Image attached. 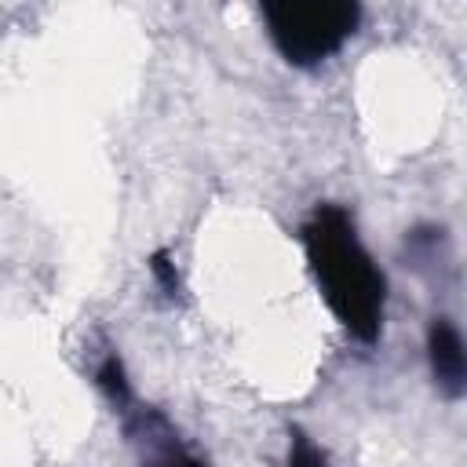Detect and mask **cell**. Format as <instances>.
<instances>
[{"instance_id":"cell-1","label":"cell","mask_w":467,"mask_h":467,"mask_svg":"<svg viewBox=\"0 0 467 467\" xmlns=\"http://www.w3.org/2000/svg\"><path fill=\"white\" fill-rule=\"evenodd\" d=\"M303 248L336 321L354 339L376 343L387 314V277L361 244L350 215L336 204H321L303 226Z\"/></svg>"},{"instance_id":"cell-2","label":"cell","mask_w":467,"mask_h":467,"mask_svg":"<svg viewBox=\"0 0 467 467\" xmlns=\"http://www.w3.org/2000/svg\"><path fill=\"white\" fill-rule=\"evenodd\" d=\"M263 22L285 62L317 66L354 36L361 22V7L350 0H310V4L277 0V4H263Z\"/></svg>"},{"instance_id":"cell-3","label":"cell","mask_w":467,"mask_h":467,"mask_svg":"<svg viewBox=\"0 0 467 467\" xmlns=\"http://www.w3.org/2000/svg\"><path fill=\"white\" fill-rule=\"evenodd\" d=\"M427 358H431V372L434 383L441 387L445 398H460L467 387V354H463V339L456 332V325L449 317H434L427 328Z\"/></svg>"},{"instance_id":"cell-4","label":"cell","mask_w":467,"mask_h":467,"mask_svg":"<svg viewBox=\"0 0 467 467\" xmlns=\"http://www.w3.org/2000/svg\"><path fill=\"white\" fill-rule=\"evenodd\" d=\"M95 383L102 387V394L113 401V405H131V387H128V376H124V361L117 354H106L95 368Z\"/></svg>"},{"instance_id":"cell-5","label":"cell","mask_w":467,"mask_h":467,"mask_svg":"<svg viewBox=\"0 0 467 467\" xmlns=\"http://www.w3.org/2000/svg\"><path fill=\"white\" fill-rule=\"evenodd\" d=\"M150 270H153V277H157V285L164 288V296H179L182 292V281H179V270H175V263H171V255L168 252H153L150 255Z\"/></svg>"},{"instance_id":"cell-6","label":"cell","mask_w":467,"mask_h":467,"mask_svg":"<svg viewBox=\"0 0 467 467\" xmlns=\"http://www.w3.org/2000/svg\"><path fill=\"white\" fill-rule=\"evenodd\" d=\"M288 467H328L325 463V456H321V449L306 438V434H292V449H288Z\"/></svg>"},{"instance_id":"cell-7","label":"cell","mask_w":467,"mask_h":467,"mask_svg":"<svg viewBox=\"0 0 467 467\" xmlns=\"http://www.w3.org/2000/svg\"><path fill=\"white\" fill-rule=\"evenodd\" d=\"M150 467H204L201 460H193L190 452H182L175 441H168L153 460H150Z\"/></svg>"}]
</instances>
